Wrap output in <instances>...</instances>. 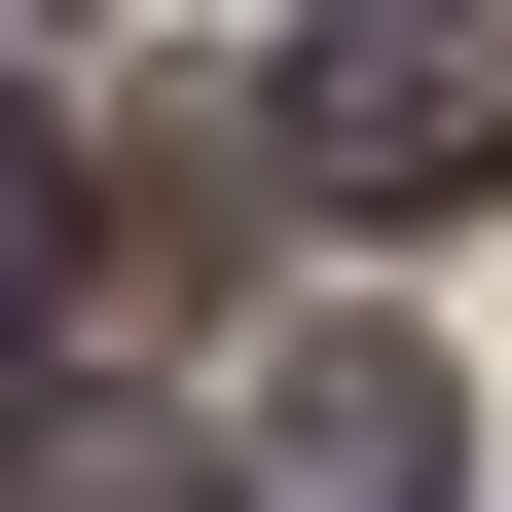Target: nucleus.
Listing matches in <instances>:
<instances>
[{
  "mask_svg": "<svg viewBox=\"0 0 512 512\" xmlns=\"http://www.w3.org/2000/svg\"><path fill=\"white\" fill-rule=\"evenodd\" d=\"M256 147L330 183V220H476V183H512V0H293Z\"/></svg>",
  "mask_w": 512,
  "mask_h": 512,
  "instance_id": "f257e3e1",
  "label": "nucleus"
},
{
  "mask_svg": "<svg viewBox=\"0 0 512 512\" xmlns=\"http://www.w3.org/2000/svg\"><path fill=\"white\" fill-rule=\"evenodd\" d=\"M256 512H439V366H403V330H293V403H256Z\"/></svg>",
  "mask_w": 512,
  "mask_h": 512,
  "instance_id": "f03ea898",
  "label": "nucleus"
},
{
  "mask_svg": "<svg viewBox=\"0 0 512 512\" xmlns=\"http://www.w3.org/2000/svg\"><path fill=\"white\" fill-rule=\"evenodd\" d=\"M0 512H220V476H183V439H110V403H37V439H0Z\"/></svg>",
  "mask_w": 512,
  "mask_h": 512,
  "instance_id": "7ed1b4c3",
  "label": "nucleus"
},
{
  "mask_svg": "<svg viewBox=\"0 0 512 512\" xmlns=\"http://www.w3.org/2000/svg\"><path fill=\"white\" fill-rule=\"evenodd\" d=\"M37 256H74V147H37V110H0V293H37Z\"/></svg>",
  "mask_w": 512,
  "mask_h": 512,
  "instance_id": "20e7f679",
  "label": "nucleus"
}]
</instances>
